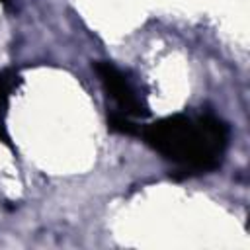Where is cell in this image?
I'll list each match as a JSON object with an SVG mask.
<instances>
[{"instance_id":"6da1fadb","label":"cell","mask_w":250,"mask_h":250,"mask_svg":"<svg viewBox=\"0 0 250 250\" xmlns=\"http://www.w3.org/2000/svg\"><path fill=\"white\" fill-rule=\"evenodd\" d=\"M141 137L164 158L205 172L221 164L229 145V127L211 113H176L146 125Z\"/></svg>"},{"instance_id":"7a4b0ae2","label":"cell","mask_w":250,"mask_h":250,"mask_svg":"<svg viewBox=\"0 0 250 250\" xmlns=\"http://www.w3.org/2000/svg\"><path fill=\"white\" fill-rule=\"evenodd\" d=\"M96 74L100 76V82L104 86V90L109 94V98L117 104V109L131 115V117H145L148 113L146 104L143 102V98L137 94L135 86L131 84V80L123 74V70H119L113 62L107 61H98L94 64Z\"/></svg>"},{"instance_id":"3957f363","label":"cell","mask_w":250,"mask_h":250,"mask_svg":"<svg viewBox=\"0 0 250 250\" xmlns=\"http://www.w3.org/2000/svg\"><path fill=\"white\" fill-rule=\"evenodd\" d=\"M107 127H109V131L119 133V135H127V137L141 135V127L133 121V117L119 111V109H113L107 113Z\"/></svg>"},{"instance_id":"277c9868","label":"cell","mask_w":250,"mask_h":250,"mask_svg":"<svg viewBox=\"0 0 250 250\" xmlns=\"http://www.w3.org/2000/svg\"><path fill=\"white\" fill-rule=\"evenodd\" d=\"M20 84V76L14 70H0V113H4L10 96Z\"/></svg>"},{"instance_id":"5b68a950","label":"cell","mask_w":250,"mask_h":250,"mask_svg":"<svg viewBox=\"0 0 250 250\" xmlns=\"http://www.w3.org/2000/svg\"><path fill=\"white\" fill-rule=\"evenodd\" d=\"M0 141H4L6 145H10V135H8V129H6V125H4L2 113H0Z\"/></svg>"},{"instance_id":"8992f818","label":"cell","mask_w":250,"mask_h":250,"mask_svg":"<svg viewBox=\"0 0 250 250\" xmlns=\"http://www.w3.org/2000/svg\"><path fill=\"white\" fill-rule=\"evenodd\" d=\"M0 2H10V0H0Z\"/></svg>"}]
</instances>
